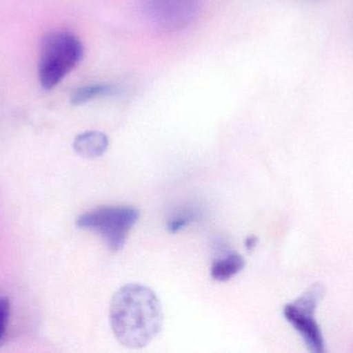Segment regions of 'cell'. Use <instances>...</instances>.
Returning <instances> with one entry per match:
<instances>
[{
  "label": "cell",
  "mask_w": 353,
  "mask_h": 353,
  "mask_svg": "<svg viewBox=\"0 0 353 353\" xmlns=\"http://www.w3.org/2000/svg\"><path fill=\"white\" fill-rule=\"evenodd\" d=\"M191 222V217L188 215H179L172 218L169 222H168V230L169 231L176 233V232L180 231L183 228L186 227Z\"/></svg>",
  "instance_id": "obj_10"
},
{
  "label": "cell",
  "mask_w": 353,
  "mask_h": 353,
  "mask_svg": "<svg viewBox=\"0 0 353 353\" xmlns=\"http://www.w3.org/2000/svg\"><path fill=\"white\" fill-rule=\"evenodd\" d=\"M325 292L323 284H313L300 298L286 305L283 310L286 321L298 332L307 348L314 353L325 352L323 332L314 316Z\"/></svg>",
  "instance_id": "obj_4"
},
{
  "label": "cell",
  "mask_w": 353,
  "mask_h": 353,
  "mask_svg": "<svg viewBox=\"0 0 353 353\" xmlns=\"http://www.w3.org/2000/svg\"><path fill=\"white\" fill-rule=\"evenodd\" d=\"M117 86L113 84H92L80 87L72 95V105L81 106L99 97L117 95Z\"/></svg>",
  "instance_id": "obj_8"
},
{
  "label": "cell",
  "mask_w": 353,
  "mask_h": 353,
  "mask_svg": "<svg viewBox=\"0 0 353 353\" xmlns=\"http://www.w3.org/2000/svg\"><path fill=\"white\" fill-rule=\"evenodd\" d=\"M110 323L118 342L128 348H143L161 333L163 312L155 292L142 284L122 286L110 306Z\"/></svg>",
  "instance_id": "obj_1"
},
{
  "label": "cell",
  "mask_w": 353,
  "mask_h": 353,
  "mask_svg": "<svg viewBox=\"0 0 353 353\" xmlns=\"http://www.w3.org/2000/svg\"><path fill=\"white\" fill-rule=\"evenodd\" d=\"M10 316V303L6 296H0V344L3 342L8 332Z\"/></svg>",
  "instance_id": "obj_9"
},
{
  "label": "cell",
  "mask_w": 353,
  "mask_h": 353,
  "mask_svg": "<svg viewBox=\"0 0 353 353\" xmlns=\"http://www.w3.org/2000/svg\"><path fill=\"white\" fill-rule=\"evenodd\" d=\"M140 211L132 207H103L93 209L77 220L82 229L97 232L114 252L123 248L128 233L136 225Z\"/></svg>",
  "instance_id": "obj_3"
},
{
  "label": "cell",
  "mask_w": 353,
  "mask_h": 353,
  "mask_svg": "<svg viewBox=\"0 0 353 353\" xmlns=\"http://www.w3.org/2000/svg\"><path fill=\"white\" fill-rule=\"evenodd\" d=\"M245 267V259L238 253H230L216 259L211 267V277L215 281L225 282L238 275Z\"/></svg>",
  "instance_id": "obj_7"
},
{
  "label": "cell",
  "mask_w": 353,
  "mask_h": 353,
  "mask_svg": "<svg viewBox=\"0 0 353 353\" xmlns=\"http://www.w3.org/2000/svg\"><path fill=\"white\" fill-rule=\"evenodd\" d=\"M201 3L203 0H144V14L155 28L174 32L197 18Z\"/></svg>",
  "instance_id": "obj_5"
},
{
  "label": "cell",
  "mask_w": 353,
  "mask_h": 353,
  "mask_svg": "<svg viewBox=\"0 0 353 353\" xmlns=\"http://www.w3.org/2000/svg\"><path fill=\"white\" fill-rule=\"evenodd\" d=\"M256 242V238H254V236H249V238L246 240V248L248 249V250H251V249L254 248Z\"/></svg>",
  "instance_id": "obj_11"
},
{
  "label": "cell",
  "mask_w": 353,
  "mask_h": 353,
  "mask_svg": "<svg viewBox=\"0 0 353 353\" xmlns=\"http://www.w3.org/2000/svg\"><path fill=\"white\" fill-rule=\"evenodd\" d=\"M83 56L84 46L74 33L56 30L45 35L39 47L37 68L43 88H55L80 64Z\"/></svg>",
  "instance_id": "obj_2"
},
{
  "label": "cell",
  "mask_w": 353,
  "mask_h": 353,
  "mask_svg": "<svg viewBox=\"0 0 353 353\" xmlns=\"http://www.w3.org/2000/svg\"><path fill=\"white\" fill-rule=\"evenodd\" d=\"M110 141L105 133L99 131H88L74 138V149L85 159H97L107 151Z\"/></svg>",
  "instance_id": "obj_6"
}]
</instances>
